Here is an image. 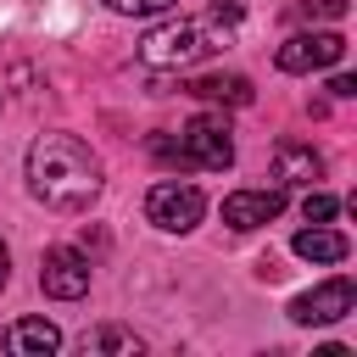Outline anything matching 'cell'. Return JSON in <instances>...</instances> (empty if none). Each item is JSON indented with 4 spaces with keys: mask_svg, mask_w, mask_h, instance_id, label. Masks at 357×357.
I'll list each match as a JSON object with an SVG mask.
<instances>
[{
    "mask_svg": "<svg viewBox=\"0 0 357 357\" xmlns=\"http://www.w3.org/2000/svg\"><path fill=\"white\" fill-rule=\"evenodd\" d=\"M28 190L50 212H84L100 195V156L78 134H39L28 145Z\"/></svg>",
    "mask_w": 357,
    "mask_h": 357,
    "instance_id": "cell-1",
    "label": "cell"
},
{
    "mask_svg": "<svg viewBox=\"0 0 357 357\" xmlns=\"http://www.w3.org/2000/svg\"><path fill=\"white\" fill-rule=\"evenodd\" d=\"M234 22H240V11H234V6H212L206 17H178V22H162V28H151V33L139 39V61H145V67H156V73L190 67V61H201L206 50L229 45Z\"/></svg>",
    "mask_w": 357,
    "mask_h": 357,
    "instance_id": "cell-2",
    "label": "cell"
},
{
    "mask_svg": "<svg viewBox=\"0 0 357 357\" xmlns=\"http://www.w3.org/2000/svg\"><path fill=\"white\" fill-rule=\"evenodd\" d=\"M145 218H151L162 234H190V229L206 218V195H201L195 184L162 178V184H151V195H145Z\"/></svg>",
    "mask_w": 357,
    "mask_h": 357,
    "instance_id": "cell-3",
    "label": "cell"
},
{
    "mask_svg": "<svg viewBox=\"0 0 357 357\" xmlns=\"http://www.w3.org/2000/svg\"><path fill=\"white\" fill-rule=\"evenodd\" d=\"M178 145H184L190 167H206V173H223V167L234 162V128H229L223 112H201V117H190L184 134H178Z\"/></svg>",
    "mask_w": 357,
    "mask_h": 357,
    "instance_id": "cell-4",
    "label": "cell"
},
{
    "mask_svg": "<svg viewBox=\"0 0 357 357\" xmlns=\"http://www.w3.org/2000/svg\"><path fill=\"white\" fill-rule=\"evenodd\" d=\"M39 290L56 296V301L89 296V257L73 251V245H50V251L39 257Z\"/></svg>",
    "mask_w": 357,
    "mask_h": 357,
    "instance_id": "cell-5",
    "label": "cell"
},
{
    "mask_svg": "<svg viewBox=\"0 0 357 357\" xmlns=\"http://www.w3.org/2000/svg\"><path fill=\"white\" fill-rule=\"evenodd\" d=\"M351 307H357V284H351V279H324L318 290H307V296L290 301V324H301V329L335 324V318H346Z\"/></svg>",
    "mask_w": 357,
    "mask_h": 357,
    "instance_id": "cell-6",
    "label": "cell"
},
{
    "mask_svg": "<svg viewBox=\"0 0 357 357\" xmlns=\"http://www.w3.org/2000/svg\"><path fill=\"white\" fill-rule=\"evenodd\" d=\"M346 56V39L340 33H296L273 50L279 73H312V67H335Z\"/></svg>",
    "mask_w": 357,
    "mask_h": 357,
    "instance_id": "cell-7",
    "label": "cell"
},
{
    "mask_svg": "<svg viewBox=\"0 0 357 357\" xmlns=\"http://www.w3.org/2000/svg\"><path fill=\"white\" fill-rule=\"evenodd\" d=\"M279 212H284V184H273V190H234V195H223V223H229V229H240V234H251V229L273 223Z\"/></svg>",
    "mask_w": 357,
    "mask_h": 357,
    "instance_id": "cell-8",
    "label": "cell"
},
{
    "mask_svg": "<svg viewBox=\"0 0 357 357\" xmlns=\"http://www.w3.org/2000/svg\"><path fill=\"white\" fill-rule=\"evenodd\" d=\"M273 178H279V184H318V178H324V156H318L312 145L284 139V145H273Z\"/></svg>",
    "mask_w": 357,
    "mask_h": 357,
    "instance_id": "cell-9",
    "label": "cell"
},
{
    "mask_svg": "<svg viewBox=\"0 0 357 357\" xmlns=\"http://www.w3.org/2000/svg\"><path fill=\"white\" fill-rule=\"evenodd\" d=\"M184 95H195V100H218V106H251V78H240V73H201V78H190L184 84Z\"/></svg>",
    "mask_w": 357,
    "mask_h": 357,
    "instance_id": "cell-10",
    "label": "cell"
},
{
    "mask_svg": "<svg viewBox=\"0 0 357 357\" xmlns=\"http://www.w3.org/2000/svg\"><path fill=\"white\" fill-rule=\"evenodd\" d=\"M6 346H11L17 357H50V351L61 346V329H56L50 318H17V324L6 329Z\"/></svg>",
    "mask_w": 357,
    "mask_h": 357,
    "instance_id": "cell-11",
    "label": "cell"
},
{
    "mask_svg": "<svg viewBox=\"0 0 357 357\" xmlns=\"http://www.w3.org/2000/svg\"><path fill=\"white\" fill-rule=\"evenodd\" d=\"M290 251L301 257V262H346V234L340 229H324V223H312V229H301L296 240H290Z\"/></svg>",
    "mask_w": 357,
    "mask_h": 357,
    "instance_id": "cell-12",
    "label": "cell"
},
{
    "mask_svg": "<svg viewBox=\"0 0 357 357\" xmlns=\"http://www.w3.org/2000/svg\"><path fill=\"white\" fill-rule=\"evenodd\" d=\"M84 357H100V351H117V357H134V351H145V340L134 335V329H117V324H100V329H89L84 340Z\"/></svg>",
    "mask_w": 357,
    "mask_h": 357,
    "instance_id": "cell-13",
    "label": "cell"
},
{
    "mask_svg": "<svg viewBox=\"0 0 357 357\" xmlns=\"http://www.w3.org/2000/svg\"><path fill=\"white\" fill-rule=\"evenodd\" d=\"M335 212H340V201H335V195H324V190H307V201H301V218H307V223H329Z\"/></svg>",
    "mask_w": 357,
    "mask_h": 357,
    "instance_id": "cell-14",
    "label": "cell"
},
{
    "mask_svg": "<svg viewBox=\"0 0 357 357\" xmlns=\"http://www.w3.org/2000/svg\"><path fill=\"white\" fill-rule=\"evenodd\" d=\"M117 17H156V11H173L178 0H106Z\"/></svg>",
    "mask_w": 357,
    "mask_h": 357,
    "instance_id": "cell-15",
    "label": "cell"
},
{
    "mask_svg": "<svg viewBox=\"0 0 357 357\" xmlns=\"http://www.w3.org/2000/svg\"><path fill=\"white\" fill-rule=\"evenodd\" d=\"M307 17H329V22H340V17H346V0H312Z\"/></svg>",
    "mask_w": 357,
    "mask_h": 357,
    "instance_id": "cell-16",
    "label": "cell"
},
{
    "mask_svg": "<svg viewBox=\"0 0 357 357\" xmlns=\"http://www.w3.org/2000/svg\"><path fill=\"white\" fill-rule=\"evenodd\" d=\"M329 95H335V100H351V95H357V78H351V73H335V78H329Z\"/></svg>",
    "mask_w": 357,
    "mask_h": 357,
    "instance_id": "cell-17",
    "label": "cell"
},
{
    "mask_svg": "<svg viewBox=\"0 0 357 357\" xmlns=\"http://www.w3.org/2000/svg\"><path fill=\"white\" fill-rule=\"evenodd\" d=\"M11 279V251H6V240H0V284Z\"/></svg>",
    "mask_w": 357,
    "mask_h": 357,
    "instance_id": "cell-18",
    "label": "cell"
}]
</instances>
